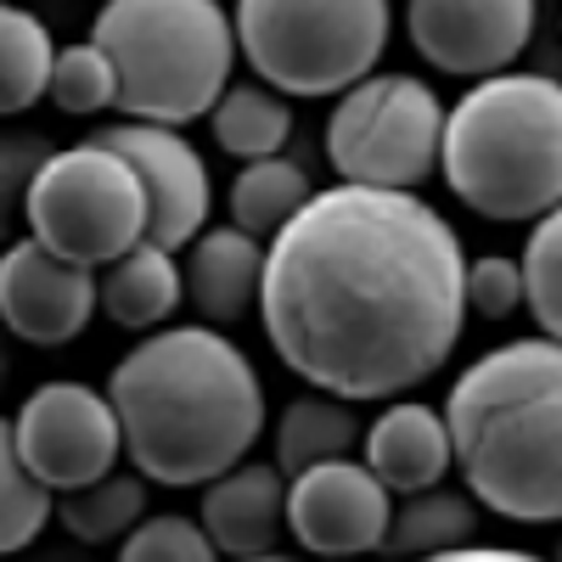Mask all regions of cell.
Returning <instances> with one entry per match:
<instances>
[{
    "instance_id": "obj_13",
    "label": "cell",
    "mask_w": 562,
    "mask_h": 562,
    "mask_svg": "<svg viewBox=\"0 0 562 562\" xmlns=\"http://www.w3.org/2000/svg\"><path fill=\"white\" fill-rule=\"evenodd\" d=\"M97 315V270L45 254L34 237L0 248V333L34 349L74 344Z\"/></svg>"
},
{
    "instance_id": "obj_20",
    "label": "cell",
    "mask_w": 562,
    "mask_h": 562,
    "mask_svg": "<svg viewBox=\"0 0 562 562\" xmlns=\"http://www.w3.org/2000/svg\"><path fill=\"white\" fill-rule=\"evenodd\" d=\"M209 124H214L220 153L259 164V158H281V147L293 135V108L270 85H225L220 102L209 108Z\"/></svg>"
},
{
    "instance_id": "obj_10",
    "label": "cell",
    "mask_w": 562,
    "mask_h": 562,
    "mask_svg": "<svg viewBox=\"0 0 562 562\" xmlns=\"http://www.w3.org/2000/svg\"><path fill=\"white\" fill-rule=\"evenodd\" d=\"M97 147H108L113 158L130 164L135 186H140V203H147V231L140 243L147 248H186L209 225V209H214V180H209V164L203 153L186 140L180 130H164V124H108L90 135Z\"/></svg>"
},
{
    "instance_id": "obj_5",
    "label": "cell",
    "mask_w": 562,
    "mask_h": 562,
    "mask_svg": "<svg viewBox=\"0 0 562 562\" xmlns=\"http://www.w3.org/2000/svg\"><path fill=\"white\" fill-rule=\"evenodd\" d=\"M90 45L113 63V113L164 130L203 119L237 63L231 12L220 0H102Z\"/></svg>"
},
{
    "instance_id": "obj_8",
    "label": "cell",
    "mask_w": 562,
    "mask_h": 562,
    "mask_svg": "<svg viewBox=\"0 0 562 562\" xmlns=\"http://www.w3.org/2000/svg\"><path fill=\"white\" fill-rule=\"evenodd\" d=\"M445 102L416 74H366L326 119V164L344 186L416 192L439 169Z\"/></svg>"
},
{
    "instance_id": "obj_15",
    "label": "cell",
    "mask_w": 562,
    "mask_h": 562,
    "mask_svg": "<svg viewBox=\"0 0 562 562\" xmlns=\"http://www.w3.org/2000/svg\"><path fill=\"white\" fill-rule=\"evenodd\" d=\"M360 450H366V473L389 495L434 490L450 473L445 416L434 405H422V400H394L371 428H360Z\"/></svg>"
},
{
    "instance_id": "obj_7",
    "label": "cell",
    "mask_w": 562,
    "mask_h": 562,
    "mask_svg": "<svg viewBox=\"0 0 562 562\" xmlns=\"http://www.w3.org/2000/svg\"><path fill=\"white\" fill-rule=\"evenodd\" d=\"M23 225L45 254L102 270L140 243L147 203L124 158H113L97 140H79V147H52V158L34 169Z\"/></svg>"
},
{
    "instance_id": "obj_17",
    "label": "cell",
    "mask_w": 562,
    "mask_h": 562,
    "mask_svg": "<svg viewBox=\"0 0 562 562\" xmlns=\"http://www.w3.org/2000/svg\"><path fill=\"white\" fill-rule=\"evenodd\" d=\"M97 310L124 333H158L180 310V265L164 248L135 243L113 265L97 270Z\"/></svg>"
},
{
    "instance_id": "obj_29",
    "label": "cell",
    "mask_w": 562,
    "mask_h": 562,
    "mask_svg": "<svg viewBox=\"0 0 562 562\" xmlns=\"http://www.w3.org/2000/svg\"><path fill=\"white\" fill-rule=\"evenodd\" d=\"M461 304L479 321H512L524 310V281H518V259L506 254H484L467 265L461 276Z\"/></svg>"
},
{
    "instance_id": "obj_2",
    "label": "cell",
    "mask_w": 562,
    "mask_h": 562,
    "mask_svg": "<svg viewBox=\"0 0 562 562\" xmlns=\"http://www.w3.org/2000/svg\"><path fill=\"white\" fill-rule=\"evenodd\" d=\"M108 405L130 467L164 490H203L265 434L259 366L203 321L140 338L113 366Z\"/></svg>"
},
{
    "instance_id": "obj_27",
    "label": "cell",
    "mask_w": 562,
    "mask_h": 562,
    "mask_svg": "<svg viewBox=\"0 0 562 562\" xmlns=\"http://www.w3.org/2000/svg\"><path fill=\"white\" fill-rule=\"evenodd\" d=\"M119 562H225L209 535L198 529V518H186V512H147L124 540H119Z\"/></svg>"
},
{
    "instance_id": "obj_4",
    "label": "cell",
    "mask_w": 562,
    "mask_h": 562,
    "mask_svg": "<svg viewBox=\"0 0 562 562\" xmlns=\"http://www.w3.org/2000/svg\"><path fill=\"white\" fill-rule=\"evenodd\" d=\"M439 169L450 192L501 225H535L562 203V85L551 74H490L445 108Z\"/></svg>"
},
{
    "instance_id": "obj_22",
    "label": "cell",
    "mask_w": 562,
    "mask_h": 562,
    "mask_svg": "<svg viewBox=\"0 0 562 562\" xmlns=\"http://www.w3.org/2000/svg\"><path fill=\"white\" fill-rule=\"evenodd\" d=\"M52 518L79 540V546H113L147 518V479L140 473H113L97 484H79L68 495H52Z\"/></svg>"
},
{
    "instance_id": "obj_33",
    "label": "cell",
    "mask_w": 562,
    "mask_h": 562,
    "mask_svg": "<svg viewBox=\"0 0 562 562\" xmlns=\"http://www.w3.org/2000/svg\"><path fill=\"white\" fill-rule=\"evenodd\" d=\"M0 7H12V0H0Z\"/></svg>"
},
{
    "instance_id": "obj_12",
    "label": "cell",
    "mask_w": 562,
    "mask_h": 562,
    "mask_svg": "<svg viewBox=\"0 0 562 562\" xmlns=\"http://www.w3.org/2000/svg\"><path fill=\"white\" fill-rule=\"evenodd\" d=\"M389 512H394V495L366 473V461L338 456V461H315L288 479L281 529H293V540L310 557L338 562V557L378 551Z\"/></svg>"
},
{
    "instance_id": "obj_9",
    "label": "cell",
    "mask_w": 562,
    "mask_h": 562,
    "mask_svg": "<svg viewBox=\"0 0 562 562\" xmlns=\"http://www.w3.org/2000/svg\"><path fill=\"white\" fill-rule=\"evenodd\" d=\"M12 450L23 473L52 495L97 484L124 461L119 416L90 383H40L12 416Z\"/></svg>"
},
{
    "instance_id": "obj_1",
    "label": "cell",
    "mask_w": 562,
    "mask_h": 562,
    "mask_svg": "<svg viewBox=\"0 0 562 562\" xmlns=\"http://www.w3.org/2000/svg\"><path fill=\"white\" fill-rule=\"evenodd\" d=\"M467 254L416 192L326 186L265 243L259 321L276 360L315 394L405 400L461 338Z\"/></svg>"
},
{
    "instance_id": "obj_19",
    "label": "cell",
    "mask_w": 562,
    "mask_h": 562,
    "mask_svg": "<svg viewBox=\"0 0 562 562\" xmlns=\"http://www.w3.org/2000/svg\"><path fill=\"white\" fill-rule=\"evenodd\" d=\"M360 445V416L333 394H299L276 416V473L293 479L315 461H338Z\"/></svg>"
},
{
    "instance_id": "obj_28",
    "label": "cell",
    "mask_w": 562,
    "mask_h": 562,
    "mask_svg": "<svg viewBox=\"0 0 562 562\" xmlns=\"http://www.w3.org/2000/svg\"><path fill=\"white\" fill-rule=\"evenodd\" d=\"M45 158H52V140H45V135H34V130H0V243L18 237L29 180H34V169Z\"/></svg>"
},
{
    "instance_id": "obj_25",
    "label": "cell",
    "mask_w": 562,
    "mask_h": 562,
    "mask_svg": "<svg viewBox=\"0 0 562 562\" xmlns=\"http://www.w3.org/2000/svg\"><path fill=\"white\" fill-rule=\"evenodd\" d=\"M52 524V490H40L12 450V422L0 416V557H18Z\"/></svg>"
},
{
    "instance_id": "obj_31",
    "label": "cell",
    "mask_w": 562,
    "mask_h": 562,
    "mask_svg": "<svg viewBox=\"0 0 562 562\" xmlns=\"http://www.w3.org/2000/svg\"><path fill=\"white\" fill-rule=\"evenodd\" d=\"M7 371H12V355H7V333H0V389H7Z\"/></svg>"
},
{
    "instance_id": "obj_18",
    "label": "cell",
    "mask_w": 562,
    "mask_h": 562,
    "mask_svg": "<svg viewBox=\"0 0 562 562\" xmlns=\"http://www.w3.org/2000/svg\"><path fill=\"white\" fill-rule=\"evenodd\" d=\"M473 495H456L445 484L434 490H416L405 495L394 512H389V529L378 540V551L389 562H422V557H445V551H461L473 546Z\"/></svg>"
},
{
    "instance_id": "obj_14",
    "label": "cell",
    "mask_w": 562,
    "mask_h": 562,
    "mask_svg": "<svg viewBox=\"0 0 562 562\" xmlns=\"http://www.w3.org/2000/svg\"><path fill=\"white\" fill-rule=\"evenodd\" d=\"M281 501H288V479L265 461H237L231 473L203 484V512L198 529L209 535V546L231 562H248L276 551L281 540Z\"/></svg>"
},
{
    "instance_id": "obj_32",
    "label": "cell",
    "mask_w": 562,
    "mask_h": 562,
    "mask_svg": "<svg viewBox=\"0 0 562 562\" xmlns=\"http://www.w3.org/2000/svg\"><path fill=\"white\" fill-rule=\"evenodd\" d=\"M248 562H293V557H281V551H265V557H248Z\"/></svg>"
},
{
    "instance_id": "obj_26",
    "label": "cell",
    "mask_w": 562,
    "mask_h": 562,
    "mask_svg": "<svg viewBox=\"0 0 562 562\" xmlns=\"http://www.w3.org/2000/svg\"><path fill=\"white\" fill-rule=\"evenodd\" d=\"M45 97H52L63 113H108L113 97H119L113 63H108L90 40L63 45V52L52 57V79H45Z\"/></svg>"
},
{
    "instance_id": "obj_21",
    "label": "cell",
    "mask_w": 562,
    "mask_h": 562,
    "mask_svg": "<svg viewBox=\"0 0 562 562\" xmlns=\"http://www.w3.org/2000/svg\"><path fill=\"white\" fill-rule=\"evenodd\" d=\"M310 192L315 186L293 158H259V164L237 169V180H231V192H225V209H231V225H237L243 237L270 243L276 231L304 209Z\"/></svg>"
},
{
    "instance_id": "obj_6",
    "label": "cell",
    "mask_w": 562,
    "mask_h": 562,
    "mask_svg": "<svg viewBox=\"0 0 562 562\" xmlns=\"http://www.w3.org/2000/svg\"><path fill=\"white\" fill-rule=\"evenodd\" d=\"M389 0H237L231 40L276 97H344L389 52Z\"/></svg>"
},
{
    "instance_id": "obj_24",
    "label": "cell",
    "mask_w": 562,
    "mask_h": 562,
    "mask_svg": "<svg viewBox=\"0 0 562 562\" xmlns=\"http://www.w3.org/2000/svg\"><path fill=\"white\" fill-rule=\"evenodd\" d=\"M518 281H524V310L535 315L540 338H562V220L557 209L535 220L529 243L518 254Z\"/></svg>"
},
{
    "instance_id": "obj_3",
    "label": "cell",
    "mask_w": 562,
    "mask_h": 562,
    "mask_svg": "<svg viewBox=\"0 0 562 562\" xmlns=\"http://www.w3.org/2000/svg\"><path fill=\"white\" fill-rule=\"evenodd\" d=\"M439 416L473 506L529 529L562 518V344L518 338L479 355Z\"/></svg>"
},
{
    "instance_id": "obj_30",
    "label": "cell",
    "mask_w": 562,
    "mask_h": 562,
    "mask_svg": "<svg viewBox=\"0 0 562 562\" xmlns=\"http://www.w3.org/2000/svg\"><path fill=\"white\" fill-rule=\"evenodd\" d=\"M422 562H546L540 551H512V546H461V551H445V557H422Z\"/></svg>"
},
{
    "instance_id": "obj_16",
    "label": "cell",
    "mask_w": 562,
    "mask_h": 562,
    "mask_svg": "<svg viewBox=\"0 0 562 562\" xmlns=\"http://www.w3.org/2000/svg\"><path fill=\"white\" fill-rule=\"evenodd\" d=\"M259 270H265V243L243 237L237 225H203L186 243L180 265V299H192L203 326H231L259 304Z\"/></svg>"
},
{
    "instance_id": "obj_11",
    "label": "cell",
    "mask_w": 562,
    "mask_h": 562,
    "mask_svg": "<svg viewBox=\"0 0 562 562\" xmlns=\"http://www.w3.org/2000/svg\"><path fill=\"white\" fill-rule=\"evenodd\" d=\"M540 0H405V34L428 68L456 79L506 74L529 52Z\"/></svg>"
},
{
    "instance_id": "obj_23",
    "label": "cell",
    "mask_w": 562,
    "mask_h": 562,
    "mask_svg": "<svg viewBox=\"0 0 562 562\" xmlns=\"http://www.w3.org/2000/svg\"><path fill=\"white\" fill-rule=\"evenodd\" d=\"M52 29H45L29 7H0V119L29 113L45 97V79H52Z\"/></svg>"
}]
</instances>
